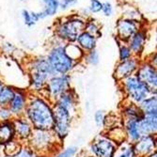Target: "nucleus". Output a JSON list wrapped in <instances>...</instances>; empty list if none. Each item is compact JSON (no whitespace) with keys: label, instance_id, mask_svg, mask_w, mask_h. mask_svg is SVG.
I'll return each instance as SVG.
<instances>
[{"label":"nucleus","instance_id":"obj_1","mask_svg":"<svg viewBox=\"0 0 157 157\" xmlns=\"http://www.w3.org/2000/svg\"><path fill=\"white\" fill-rule=\"evenodd\" d=\"M25 114L35 129L52 130L54 125V112L42 98L35 97L25 106Z\"/></svg>","mask_w":157,"mask_h":157},{"label":"nucleus","instance_id":"obj_2","mask_svg":"<svg viewBox=\"0 0 157 157\" xmlns=\"http://www.w3.org/2000/svg\"><path fill=\"white\" fill-rule=\"evenodd\" d=\"M47 60L56 74L66 75L75 66V60L67 56L64 47L54 48L48 55Z\"/></svg>","mask_w":157,"mask_h":157},{"label":"nucleus","instance_id":"obj_3","mask_svg":"<svg viewBox=\"0 0 157 157\" xmlns=\"http://www.w3.org/2000/svg\"><path fill=\"white\" fill-rule=\"evenodd\" d=\"M123 80V88L127 96L136 104H140L142 101H144L151 92L147 86L142 83L136 75H131Z\"/></svg>","mask_w":157,"mask_h":157},{"label":"nucleus","instance_id":"obj_4","mask_svg":"<svg viewBox=\"0 0 157 157\" xmlns=\"http://www.w3.org/2000/svg\"><path fill=\"white\" fill-rule=\"evenodd\" d=\"M56 138L58 137L54 133L51 132V130L35 129L32 131V134L29 137L31 150L36 153L39 151H48L55 145Z\"/></svg>","mask_w":157,"mask_h":157},{"label":"nucleus","instance_id":"obj_5","mask_svg":"<svg viewBox=\"0 0 157 157\" xmlns=\"http://www.w3.org/2000/svg\"><path fill=\"white\" fill-rule=\"evenodd\" d=\"M54 112V125L52 130L56 136L60 140H63L69 134L71 127V119L72 115L64 108L56 105Z\"/></svg>","mask_w":157,"mask_h":157},{"label":"nucleus","instance_id":"obj_6","mask_svg":"<svg viewBox=\"0 0 157 157\" xmlns=\"http://www.w3.org/2000/svg\"><path fill=\"white\" fill-rule=\"evenodd\" d=\"M86 24L78 19H71L62 23L58 27V35L66 40L75 41L78 35L85 29Z\"/></svg>","mask_w":157,"mask_h":157},{"label":"nucleus","instance_id":"obj_7","mask_svg":"<svg viewBox=\"0 0 157 157\" xmlns=\"http://www.w3.org/2000/svg\"><path fill=\"white\" fill-rule=\"evenodd\" d=\"M68 90H70V76L67 75H61L60 76H53L48 80V95L50 98L55 99L56 101L62 93H64Z\"/></svg>","mask_w":157,"mask_h":157},{"label":"nucleus","instance_id":"obj_8","mask_svg":"<svg viewBox=\"0 0 157 157\" xmlns=\"http://www.w3.org/2000/svg\"><path fill=\"white\" fill-rule=\"evenodd\" d=\"M90 149L96 157H114L116 153V145L106 137H100L95 140Z\"/></svg>","mask_w":157,"mask_h":157},{"label":"nucleus","instance_id":"obj_9","mask_svg":"<svg viewBox=\"0 0 157 157\" xmlns=\"http://www.w3.org/2000/svg\"><path fill=\"white\" fill-rule=\"evenodd\" d=\"M136 76L142 83H144L151 91L152 90H156L157 75H156V70L152 65H149V64L141 65L137 70Z\"/></svg>","mask_w":157,"mask_h":157},{"label":"nucleus","instance_id":"obj_10","mask_svg":"<svg viewBox=\"0 0 157 157\" xmlns=\"http://www.w3.org/2000/svg\"><path fill=\"white\" fill-rule=\"evenodd\" d=\"M117 28H118L119 37L123 40H130V38L138 31L137 22L136 20H131V19L119 21Z\"/></svg>","mask_w":157,"mask_h":157},{"label":"nucleus","instance_id":"obj_11","mask_svg":"<svg viewBox=\"0 0 157 157\" xmlns=\"http://www.w3.org/2000/svg\"><path fill=\"white\" fill-rule=\"evenodd\" d=\"M156 139L154 135H148L141 136L134 146L136 153L139 155H148L155 149Z\"/></svg>","mask_w":157,"mask_h":157},{"label":"nucleus","instance_id":"obj_12","mask_svg":"<svg viewBox=\"0 0 157 157\" xmlns=\"http://www.w3.org/2000/svg\"><path fill=\"white\" fill-rule=\"evenodd\" d=\"M138 68V62L135 59H129L127 60H123L121 64L118 65L115 71V76L119 80L125 79L133 75L136 70Z\"/></svg>","mask_w":157,"mask_h":157},{"label":"nucleus","instance_id":"obj_13","mask_svg":"<svg viewBox=\"0 0 157 157\" xmlns=\"http://www.w3.org/2000/svg\"><path fill=\"white\" fill-rule=\"evenodd\" d=\"M56 105L66 109L72 115L75 112V108L76 105V97L75 92L71 90H68L67 91L62 93L56 100Z\"/></svg>","mask_w":157,"mask_h":157},{"label":"nucleus","instance_id":"obj_14","mask_svg":"<svg viewBox=\"0 0 157 157\" xmlns=\"http://www.w3.org/2000/svg\"><path fill=\"white\" fill-rule=\"evenodd\" d=\"M26 106V96L22 91H15L14 97L9 105V109L11 114L20 115L25 109Z\"/></svg>","mask_w":157,"mask_h":157},{"label":"nucleus","instance_id":"obj_15","mask_svg":"<svg viewBox=\"0 0 157 157\" xmlns=\"http://www.w3.org/2000/svg\"><path fill=\"white\" fill-rule=\"evenodd\" d=\"M15 135L21 139H28L32 134V127L30 123L23 119H17L13 122Z\"/></svg>","mask_w":157,"mask_h":157},{"label":"nucleus","instance_id":"obj_16","mask_svg":"<svg viewBox=\"0 0 157 157\" xmlns=\"http://www.w3.org/2000/svg\"><path fill=\"white\" fill-rule=\"evenodd\" d=\"M15 136L13 123L10 121H3L0 123V144H6Z\"/></svg>","mask_w":157,"mask_h":157},{"label":"nucleus","instance_id":"obj_17","mask_svg":"<svg viewBox=\"0 0 157 157\" xmlns=\"http://www.w3.org/2000/svg\"><path fill=\"white\" fill-rule=\"evenodd\" d=\"M146 40V35L143 31H137L134 36L130 38L129 48L135 54H139L143 50Z\"/></svg>","mask_w":157,"mask_h":157},{"label":"nucleus","instance_id":"obj_18","mask_svg":"<svg viewBox=\"0 0 157 157\" xmlns=\"http://www.w3.org/2000/svg\"><path fill=\"white\" fill-rule=\"evenodd\" d=\"M78 44L85 50H93L96 45V37L88 33L87 31L82 32L76 39Z\"/></svg>","mask_w":157,"mask_h":157},{"label":"nucleus","instance_id":"obj_19","mask_svg":"<svg viewBox=\"0 0 157 157\" xmlns=\"http://www.w3.org/2000/svg\"><path fill=\"white\" fill-rule=\"evenodd\" d=\"M142 119V118H141ZM139 119V120H141ZM138 119H128L126 120V132L127 135L129 136V137L133 141H137L141 137V134L139 132V128H138Z\"/></svg>","mask_w":157,"mask_h":157},{"label":"nucleus","instance_id":"obj_20","mask_svg":"<svg viewBox=\"0 0 157 157\" xmlns=\"http://www.w3.org/2000/svg\"><path fill=\"white\" fill-rule=\"evenodd\" d=\"M51 77L44 73L37 72V71H32L31 72V83L33 88L36 90H41L47 83Z\"/></svg>","mask_w":157,"mask_h":157},{"label":"nucleus","instance_id":"obj_21","mask_svg":"<svg viewBox=\"0 0 157 157\" xmlns=\"http://www.w3.org/2000/svg\"><path fill=\"white\" fill-rule=\"evenodd\" d=\"M44 3L45 4V8L41 12H38L40 19L45 18L47 16H52L58 11L59 7V0H44Z\"/></svg>","mask_w":157,"mask_h":157},{"label":"nucleus","instance_id":"obj_22","mask_svg":"<svg viewBox=\"0 0 157 157\" xmlns=\"http://www.w3.org/2000/svg\"><path fill=\"white\" fill-rule=\"evenodd\" d=\"M15 91L10 87H3L0 90V106L6 107L10 105L12 98L14 97Z\"/></svg>","mask_w":157,"mask_h":157},{"label":"nucleus","instance_id":"obj_23","mask_svg":"<svg viewBox=\"0 0 157 157\" xmlns=\"http://www.w3.org/2000/svg\"><path fill=\"white\" fill-rule=\"evenodd\" d=\"M157 102H156V96H151L146 98L144 101L140 103V109L143 112V114L155 112L157 111Z\"/></svg>","mask_w":157,"mask_h":157},{"label":"nucleus","instance_id":"obj_24","mask_svg":"<svg viewBox=\"0 0 157 157\" xmlns=\"http://www.w3.org/2000/svg\"><path fill=\"white\" fill-rule=\"evenodd\" d=\"M65 52L67 54V56L70 59H72L73 60H76L81 59V56H83V53L80 49V47L78 45H75V44H69L67 46L64 47Z\"/></svg>","mask_w":157,"mask_h":157},{"label":"nucleus","instance_id":"obj_25","mask_svg":"<svg viewBox=\"0 0 157 157\" xmlns=\"http://www.w3.org/2000/svg\"><path fill=\"white\" fill-rule=\"evenodd\" d=\"M22 15L25 21V24L28 26H31L40 20L38 12H29L28 10H23Z\"/></svg>","mask_w":157,"mask_h":157},{"label":"nucleus","instance_id":"obj_26","mask_svg":"<svg viewBox=\"0 0 157 157\" xmlns=\"http://www.w3.org/2000/svg\"><path fill=\"white\" fill-rule=\"evenodd\" d=\"M11 157H38V155L31 149H21L16 154Z\"/></svg>","mask_w":157,"mask_h":157},{"label":"nucleus","instance_id":"obj_27","mask_svg":"<svg viewBox=\"0 0 157 157\" xmlns=\"http://www.w3.org/2000/svg\"><path fill=\"white\" fill-rule=\"evenodd\" d=\"M131 56H132V51L130 50L129 47L125 46V45L121 47V50H120V59H121V61L131 59Z\"/></svg>","mask_w":157,"mask_h":157},{"label":"nucleus","instance_id":"obj_28","mask_svg":"<svg viewBox=\"0 0 157 157\" xmlns=\"http://www.w3.org/2000/svg\"><path fill=\"white\" fill-rule=\"evenodd\" d=\"M85 28L87 29V32L91 34L92 36L94 37H97V35L100 34V30H99V28L98 26L94 24V23H89V24H86V26Z\"/></svg>","mask_w":157,"mask_h":157},{"label":"nucleus","instance_id":"obj_29","mask_svg":"<svg viewBox=\"0 0 157 157\" xmlns=\"http://www.w3.org/2000/svg\"><path fill=\"white\" fill-rule=\"evenodd\" d=\"M87 60L89 63L92 64V65H96L98 64L99 62V55L97 53L96 50H90V54L88 55V58H87Z\"/></svg>","mask_w":157,"mask_h":157},{"label":"nucleus","instance_id":"obj_30","mask_svg":"<svg viewBox=\"0 0 157 157\" xmlns=\"http://www.w3.org/2000/svg\"><path fill=\"white\" fill-rule=\"evenodd\" d=\"M103 3H101L99 0H90V10L91 12H99L102 10Z\"/></svg>","mask_w":157,"mask_h":157},{"label":"nucleus","instance_id":"obj_31","mask_svg":"<svg viewBox=\"0 0 157 157\" xmlns=\"http://www.w3.org/2000/svg\"><path fill=\"white\" fill-rule=\"evenodd\" d=\"M95 122L97 124V126H103L104 123H105V114L102 110H98L96 113H95Z\"/></svg>","mask_w":157,"mask_h":157},{"label":"nucleus","instance_id":"obj_32","mask_svg":"<svg viewBox=\"0 0 157 157\" xmlns=\"http://www.w3.org/2000/svg\"><path fill=\"white\" fill-rule=\"evenodd\" d=\"M76 150L77 149L75 147H70V148L66 149L63 152H61L56 157H73L75 155V153L76 152Z\"/></svg>","mask_w":157,"mask_h":157},{"label":"nucleus","instance_id":"obj_33","mask_svg":"<svg viewBox=\"0 0 157 157\" xmlns=\"http://www.w3.org/2000/svg\"><path fill=\"white\" fill-rule=\"evenodd\" d=\"M10 116H11V113H10L9 108L3 107V108L0 109V120L1 121H6L10 118Z\"/></svg>","mask_w":157,"mask_h":157},{"label":"nucleus","instance_id":"obj_34","mask_svg":"<svg viewBox=\"0 0 157 157\" xmlns=\"http://www.w3.org/2000/svg\"><path fill=\"white\" fill-rule=\"evenodd\" d=\"M102 10L103 12L105 13V15L106 16H110L112 12H113V8H112V5L108 2H105L103 4V7H102Z\"/></svg>","mask_w":157,"mask_h":157},{"label":"nucleus","instance_id":"obj_35","mask_svg":"<svg viewBox=\"0 0 157 157\" xmlns=\"http://www.w3.org/2000/svg\"><path fill=\"white\" fill-rule=\"evenodd\" d=\"M76 2H77V0H61V1L59 2V6L61 9L66 10L69 7L75 5Z\"/></svg>","mask_w":157,"mask_h":157},{"label":"nucleus","instance_id":"obj_36","mask_svg":"<svg viewBox=\"0 0 157 157\" xmlns=\"http://www.w3.org/2000/svg\"><path fill=\"white\" fill-rule=\"evenodd\" d=\"M136 155V151H135V148L134 146L128 148L124 152H122L119 157H135Z\"/></svg>","mask_w":157,"mask_h":157},{"label":"nucleus","instance_id":"obj_37","mask_svg":"<svg viewBox=\"0 0 157 157\" xmlns=\"http://www.w3.org/2000/svg\"><path fill=\"white\" fill-rule=\"evenodd\" d=\"M150 157H156V152L154 151V152H153V153H152V154H151Z\"/></svg>","mask_w":157,"mask_h":157},{"label":"nucleus","instance_id":"obj_38","mask_svg":"<svg viewBox=\"0 0 157 157\" xmlns=\"http://www.w3.org/2000/svg\"><path fill=\"white\" fill-rule=\"evenodd\" d=\"M3 87V84L1 83V82H0V90H1V88Z\"/></svg>","mask_w":157,"mask_h":157}]
</instances>
